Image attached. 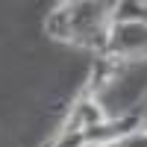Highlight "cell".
I'll list each match as a JSON object with an SVG mask.
<instances>
[{
	"label": "cell",
	"mask_w": 147,
	"mask_h": 147,
	"mask_svg": "<svg viewBox=\"0 0 147 147\" xmlns=\"http://www.w3.org/2000/svg\"><path fill=\"white\" fill-rule=\"evenodd\" d=\"M115 21V3L106 0H65L56 3L44 18V30L50 38L88 50L100 56Z\"/></svg>",
	"instance_id": "obj_1"
},
{
	"label": "cell",
	"mask_w": 147,
	"mask_h": 147,
	"mask_svg": "<svg viewBox=\"0 0 147 147\" xmlns=\"http://www.w3.org/2000/svg\"><path fill=\"white\" fill-rule=\"evenodd\" d=\"M100 147H147V129H136V132H129V136H124V138L100 144Z\"/></svg>",
	"instance_id": "obj_5"
},
{
	"label": "cell",
	"mask_w": 147,
	"mask_h": 147,
	"mask_svg": "<svg viewBox=\"0 0 147 147\" xmlns=\"http://www.w3.org/2000/svg\"><path fill=\"white\" fill-rule=\"evenodd\" d=\"M103 121H106V112L100 106V97H91L88 91L80 88L68 109V118L44 147H88V129L103 124Z\"/></svg>",
	"instance_id": "obj_2"
},
{
	"label": "cell",
	"mask_w": 147,
	"mask_h": 147,
	"mask_svg": "<svg viewBox=\"0 0 147 147\" xmlns=\"http://www.w3.org/2000/svg\"><path fill=\"white\" fill-rule=\"evenodd\" d=\"M103 56L115 59V62H121V65L147 59V24H138V21H112V30H109Z\"/></svg>",
	"instance_id": "obj_3"
},
{
	"label": "cell",
	"mask_w": 147,
	"mask_h": 147,
	"mask_svg": "<svg viewBox=\"0 0 147 147\" xmlns=\"http://www.w3.org/2000/svg\"><path fill=\"white\" fill-rule=\"evenodd\" d=\"M115 21L147 24V0H121V3H115Z\"/></svg>",
	"instance_id": "obj_4"
},
{
	"label": "cell",
	"mask_w": 147,
	"mask_h": 147,
	"mask_svg": "<svg viewBox=\"0 0 147 147\" xmlns=\"http://www.w3.org/2000/svg\"><path fill=\"white\" fill-rule=\"evenodd\" d=\"M138 112H141V115H147V100H144V106H141V109H138Z\"/></svg>",
	"instance_id": "obj_6"
}]
</instances>
